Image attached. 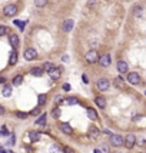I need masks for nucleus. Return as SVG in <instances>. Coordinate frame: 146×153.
I'll return each mask as SVG.
<instances>
[{"mask_svg":"<svg viewBox=\"0 0 146 153\" xmlns=\"http://www.w3.org/2000/svg\"><path fill=\"white\" fill-rule=\"evenodd\" d=\"M65 103H66V105H69V106H73V105H78L79 100L76 97H68L66 100H65Z\"/></svg>","mask_w":146,"mask_h":153,"instance_id":"b1692460","label":"nucleus"},{"mask_svg":"<svg viewBox=\"0 0 146 153\" xmlns=\"http://www.w3.org/2000/svg\"><path fill=\"white\" fill-rule=\"evenodd\" d=\"M86 62L88 63H98L99 62V55H98V52L96 50H89L88 53H86Z\"/></svg>","mask_w":146,"mask_h":153,"instance_id":"7ed1b4c3","label":"nucleus"},{"mask_svg":"<svg viewBox=\"0 0 146 153\" xmlns=\"http://www.w3.org/2000/svg\"><path fill=\"white\" fill-rule=\"evenodd\" d=\"M0 153H6V150H3V149H0Z\"/></svg>","mask_w":146,"mask_h":153,"instance_id":"37998d69","label":"nucleus"},{"mask_svg":"<svg viewBox=\"0 0 146 153\" xmlns=\"http://www.w3.org/2000/svg\"><path fill=\"white\" fill-rule=\"evenodd\" d=\"M46 119H47V116H46V115H40V117L36 120V125H37V126H40V125H45Z\"/></svg>","mask_w":146,"mask_h":153,"instance_id":"a878e982","label":"nucleus"},{"mask_svg":"<svg viewBox=\"0 0 146 153\" xmlns=\"http://www.w3.org/2000/svg\"><path fill=\"white\" fill-rule=\"evenodd\" d=\"M22 83H23V76L22 75H17V76L13 77V85H14V86H20Z\"/></svg>","mask_w":146,"mask_h":153,"instance_id":"4be33fe9","label":"nucleus"},{"mask_svg":"<svg viewBox=\"0 0 146 153\" xmlns=\"http://www.w3.org/2000/svg\"><path fill=\"white\" fill-rule=\"evenodd\" d=\"M16 63H17V52H16V50H13V52H11V55H10V57H9V65L14 66Z\"/></svg>","mask_w":146,"mask_h":153,"instance_id":"aec40b11","label":"nucleus"},{"mask_svg":"<svg viewBox=\"0 0 146 153\" xmlns=\"http://www.w3.org/2000/svg\"><path fill=\"white\" fill-rule=\"evenodd\" d=\"M10 153H11V152H10Z\"/></svg>","mask_w":146,"mask_h":153,"instance_id":"a18cd8bd","label":"nucleus"},{"mask_svg":"<svg viewBox=\"0 0 146 153\" xmlns=\"http://www.w3.org/2000/svg\"><path fill=\"white\" fill-rule=\"evenodd\" d=\"M0 134H1V136H7V134H9V130H7L6 126H1V127H0Z\"/></svg>","mask_w":146,"mask_h":153,"instance_id":"c85d7f7f","label":"nucleus"},{"mask_svg":"<svg viewBox=\"0 0 146 153\" xmlns=\"http://www.w3.org/2000/svg\"><path fill=\"white\" fill-rule=\"evenodd\" d=\"M96 88L99 89L100 92H106V90H109V88H110V83H109L108 79H99L98 83H96Z\"/></svg>","mask_w":146,"mask_h":153,"instance_id":"39448f33","label":"nucleus"},{"mask_svg":"<svg viewBox=\"0 0 146 153\" xmlns=\"http://www.w3.org/2000/svg\"><path fill=\"white\" fill-rule=\"evenodd\" d=\"M73 24H75V22H73L72 19L65 20V22H63V24H62V26H63V27H62V29H63V32H66V33L72 32V29H73Z\"/></svg>","mask_w":146,"mask_h":153,"instance_id":"f8f14e48","label":"nucleus"},{"mask_svg":"<svg viewBox=\"0 0 146 153\" xmlns=\"http://www.w3.org/2000/svg\"><path fill=\"white\" fill-rule=\"evenodd\" d=\"M63 152H65V153H76V150H75L73 147H69V146H66V147L63 149Z\"/></svg>","mask_w":146,"mask_h":153,"instance_id":"473e14b6","label":"nucleus"},{"mask_svg":"<svg viewBox=\"0 0 146 153\" xmlns=\"http://www.w3.org/2000/svg\"><path fill=\"white\" fill-rule=\"evenodd\" d=\"M88 134H89V137L92 139V140H98L100 132H99V129H98L96 126H92V127L89 129V132H88Z\"/></svg>","mask_w":146,"mask_h":153,"instance_id":"9d476101","label":"nucleus"},{"mask_svg":"<svg viewBox=\"0 0 146 153\" xmlns=\"http://www.w3.org/2000/svg\"><path fill=\"white\" fill-rule=\"evenodd\" d=\"M99 63H100L102 67H109L110 63H112L110 55H105V56H102V57H99Z\"/></svg>","mask_w":146,"mask_h":153,"instance_id":"1a4fd4ad","label":"nucleus"},{"mask_svg":"<svg viewBox=\"0 0 146 153\" xmlns=\"http://www.w3.org/2000/svg\"><path fill=\"white\" fill-rule=\"evenodd\" d=\"M62 100H63V97H62V96H56V97H55V102H56V103H60Z\"/></svg>","mask_w":146,"mask_h":153,"instance_id":"4c0bfd02","label":"nucleus"},{"mask_svg":"<svg viewBox=\"0 0 146 153\" xmlns=\"http://www.w3.org/2000/svg\"><path fill=\"white\" fill-rule=\"evenodd\" d=\"M82 77H83V82H85V83H88V77L85 76V75H83V76H82Z\"/></svg>","mask_w":146,"mask_h":153,"instance_id":"a19ab883","label":"nucleus"},{"mask_svg":"<svg viewBox=\"0 0 146 153\" xmlns=\"http://www.w3.org/2000/svg\"><path fill=\"white\" fill-rule=\"evenodd\" d=\"M88 116H89L90 120H96V119H98V113H96V110L92 109V107L88 109Z\"/></svg>","mask_w":146,"mask_h":153,"instance_id":"412c9836","label":"nucleus"},{"mask_svg":"<svg viewBox=\"0 0 146 153\" xmlns=\"http://www.w3.org/2000/svg\"><path fill=\"white\" fill-rule=\"evenodd\" d=\"M95 153H102L100 149H95Z\"/></svg>","mask_w":146,"mask_h":153,"instance_id":"79ce46f5","label":"nucleus"},{"mask_svg":"<svg viewBox=\"0 0 146 153\" xmlns=\"http://www.w3.org/2000/svg\"><path fill=\"white\" fill-rule=\"evenodd\" d=\"M9 42H10V44H11V47H13V49H17V47H19V44H20V39H19V36H17V34H10Z\"/></svg>","mask_w":146,"mask_h":153,"instance_id":"9b49d317","label":"nucleus"},{"mask_svg":"<svg viewBox=\"0 0 146 153\" xmlns=\"http://www.w3.org/2000/svg\"><path fill=\"white\" fill-rule=\"evenodd\" d=\"M127 82H129L130 85L136 86V85H140L142 79H140V76H139L137 73H135V72H130V73L127 75Z\"/></svg>","mask_w":146,"mask_h":153,"instance_id":"20e7f679","label":"nucleus"},{"mask_svg":"<svg viewBox=\"0 0 146 153\" xmlns=\"http://www.w3.org/2000/svg\"><path fill=\"white\" fill-rule=\"evenodd\" d=\"M43 69L42 67H33L32 70H30V73L33 75V76H36V77H40V76H43Z\"/></svg>","mask_w":146,"mask_h":153,"instance_id":"f3484780","label":"nucleus"},{"mask_svg":"<svg viewBox=\"0 0 146 153\" xmlns=\"http://www.w3.org/2000/svg\"><path fill=\"white\" fill-rule=\"evenodd\" d=\"M115 153H122V152H115Z\"/></svg>","mask_w":146,"mask_h":153,"instance_id":"c03bdc74","label":"nucleus"},{"mask_svg":"<svg viewBox=\"0 0 146 153\" xmlns=\"http://www.w3.org/2000/svg\"><path fill=\"white\" fill-rule=\"evenodd\" d=\"M29 136H30V142H33V143L40 140V133H39V132H30Z\"/></svg>","mask_w":146,"mask_h":153,"instance_id":"a211bd4d","label":"nucleus"},{"mask_svg":"<svg viewBox=\"0 0 146 153\" xmlns=\"http://www.w3.org/2000/svg\"><path fill=\"white\" fill-rule=\"evenodd\" d=\"M115 86H116L118 89H120V90H123V89L126 88V85H125V80L120 76L115 77Z\"/></svg>","mask_w":146,"mask_h":153,"instance_id":"2eb2a0df","label":"nucleus"},{"mask_svg":"<svg viewBox=\"0 0 146 153\" xmlns=\"http://www.w3.org/2000/svg\"><path fill=\"white\" fill-rule=\"evenodd\" d=\"M4 112H6V110H4V106L0 105V115H4Z\"/></svg>","mask_w":146,"mask_h":153,"instance_id":"58836bf2","label":"nucleus"},{"mask_svg":"<svg viewBox=\"0 0 146 153\" xmlns=\"http://www.w3.org/2000/svg\"><path fill=\"white\" fill-rule=\"evenodd\" d=\"M110 143H112V146H115V147H120V146L125 144V139L120 134H112L110 136Z\"/></svg>","mask_w":146,"mask_h":153,"instance_id":"f03ea898","label":"nucleus"},{"mask_svg":"<svg viewBox=\"0 0 146 153\" xmlns=\"http://www.w3.org/2000/svg\"><path fill=\"white\" fill-rule=\"evenodd\" d=\"M11 93H13V89H11V86H9V85H6V86L3 88V90H1V95H3L4 97H10Z\"/></svg>","mask_w":146,"mask_h":153,"instance_id":"dca6fc26","label":"nucleus"},{"mask_svg":"<svg viewBox=\"0 0 146 153\" xmlns=\"http://www.w3.org/2000/svg\"><path fill=\"white\" fill-rule=\"evenodd\" d=\"M46 102H47V96H46V95H39V97H37V103H39V106H43Z\"/></svg>","mask_w":146,"mask_h":153,"instance_id":"5701e85b","label":"nucleus"},{"mask_svg":"<svg viewBox=\"0 0 146 153\" xmlns=\"http://www.w3.org/2000/svg\"><path fill=\"white\" fill-rule=\"evenodd\" d=\"M39 113H40V107H36V109H33L32 110V112H30V115H39Z\"/></svg>","mask_w":146,"mask_h":153,"instance_id":"c9c22d12","label":"nucleus"},{"mask_svg":"<svg viewBox=\"0 0 146 153\" xmlns=\"http://www.w3.org/2000/svg\"><path fill=\"white\" fill-rule=\"evenodd\" d=\"M52 67H53V65L47 62V63H45V65H43V70H45V72H49V70H50Z\"/></svg>","mask_w":146,"mask_h":153,"instance_id":"c756f323","label":"nucleus"},{"mask_svg":"<svg viewBox=\"0 0 146 153\" xmlns=\"http://www.w3.org/2000/svg\"><path fill=\"white\" fill-rule=\"evenodd\" d=\"M95 103H96L100 109H105V107H106V100H105V97H102V96L95 99Z\"/></svg>","mask_w":146,"mask_h":153,"instance_id":"6ab92c4d","label":"nucleus"},{"mask_svg":"<svg viewBox=\"0 0 146 153\" xmlns=\"http://www.w3.org/2000/svg\"><path fill=\"white\" fill-rule=\"evenodd\" d=\"M140 13H142V9H140V7H136V9H135V16H136V17H139V16H140Z\"/></svg>","mask_w":146,"mask_h":153,"instance_id":"f704fd0d","label":"nucleus"},{"mask_svg":"<svg viewBox=\"0 0 146 153\" xmlns=\"http://www.w3.org/2000/svg\"><path fill=\"white\" fill-rule=\"evenodd\" d=\"M24 59L27 60V62H32V60H34L36 57H37V52L34 50L33 47H29V49H26L24 50Z\"/></svg>","mask_w":146,"mask_h":153,"instance_id":"423d86ee","label":"nucleus"},{"mask_svg":"<svg viewBox=\"0 0 146 153\" xmlns=\"http://www.w3.org/2000/svg\"><path fill=\"white\" fill-rule=\"evenodd\" d=\"M14 24H17L20 30H24V27H26V23H24V22H20V20H14Z\"/></svg>","mask_w":146,"mask_h":153,"instance_id":"cd10ccee","label":"nucleus"},{"mask_svg":"<svg viewBox=\"0 0 146 153\" xmlns=\"http://www.w3.org/2000/svg\"><path fill=\"white\" fill-rule=\"evenodd\" d=\"M60 115H62V110L59 109V107H56V109L52 110V116L55 117V119H57V117H60Z\"/></svg>","mask_w":146,"mask_h":153,"instance_id":"bb28decb","label":"nucleus"},{"mask_svg":"<svg viewBox=\"0 0 146 153\" xmlns=\"http://www.w3.org/2000/svg\"><path fill=\"white\" fill-rule=\"evenodd\" d=\"M70 85H68V83H66V85H63V90H65V92H69V90H70Z\"/></svg>","mask_w":146,"mask_h":153,"instance_id":"e433bc0d","label":"nucleus"},{"mask_svg":"<svg viewBox=\"0 0 146 153\" xmlns=\"http://www.w3.org/2000/svg\"><path fill=\"white\" fill-rule=\"evenodd\" d=\"M16 116H17L19 119H26V117H27V113H23V112H17V113H16Z\"/></svg>","mask_w":146,"mask_h":153,"instance_id":"7c9ffc66","label":"nucleus"},{"mask_svg":"<svg viewBox=\"0 0 146 153\" xmlns=\"http://www.w3.org/2000/svg\"><path fill=\"white\" fill-rule=\"evenodd\" d=\"M135 143H136V137H135V134H127L126 137H125V146H126V149H132L133 146H135Z\"/></svg>","mask_w":146,"mask_h":153,"instance_id":"0eeeda50","label":"nucleus"},{"mask_svg":"<svg viewBox=\"0 0 146 153\" xmlns=\"http://www.w3.org/2000/svg\"><path fill=\"white\" fill-rule=\"evenodd\" d=\"M100 150H102V153H109V147H108V144H102Z\"/></svg>","mask_w":146,"mask_h":153,"instance_id":"72a5a7b5","label":"nucleus"},{"mask_svg":"<svg viewBox=\"0 0 146 153\" xmlns=\"http://www.w3.org/2000/svg\"><path fill=\"white\" fill-rule=\"evenodd\" d=\"M139 144H140V146H145V144H146V140H145V139H142V140L139 142Z\"/></svg>","mask_w":146,"mask_h":153,"instance_id":"ea45409f","label":"nucleus"},{"mask_svg":"<svg viewBox=\"0 0 146 153\" xmlns=\"http://www.w3.org/2000/svg\"><path fill=\"white\" fill-rule=\"evenodd\" d=\"M47 75L50 76V79H52V80H57V79L60 77V75H62V72H60V69H57V67H55V66H53V67H52V69L47 72Z\"/></svg>","mask_w":146,"mask_h":153,"instance_id":"6e6552de","label":"nucleus"},{"mask_svg":"<svg viewBox=\"0 0 146 153\" xmlns=\"http://www.w3.org/2000/svg\"><path fill=\"white\" fill-rule=\"evenodd\" d=\"M6 33H7V27L3 26V24H0V36H3V34H6Z\"/></svg>","mask_w":146,"mask_h":153,"instance_id":"2f4dec72","label":"nucleus"},{"mask_svg":"<svg viewBox=\"0 0 146 153\" xmlns=\"http://www.w3.org/2000/svg\"><path fill=\"white\" fill-rule=\"evenodd\" d=\"M59 129H60L62 133H65V134H70V133L73 132L72 126H70L69 123H60V125H59Z\"/></svg>","mask_w":146,"mask_h":153,"instance_id":"ddd939ff","label":"nucleus"},{"mask_svg":"<svg viewBox=\"0 0 146 153\" xmlns=\"http://www.w3.org/2000/svg\"><path fill=\"white\" fill-rule=\"evenodd\" d=\"M46 4H47V0H34V6H36V7H39V9L45 7Z\"/></svg>","mask_w":146,"mask_h":153,"instance_id":"393cba45","label":"nucleus"},{"mask_svg":"<svg viewBox=\"0 0 146 153\" xmlns=\"http://www.w3.org/2000/svg\"><path fill=\"white\" fill-rule=\"evenodd\" d=\"M118 70H119L120 73H126V72L129 70L127 63H126L125 60H119V62H118Z\"/></svg>","mask_w":146,"mask_h":153,"instance_id":"4468645a","label":"nucleus"},{"mask_svg":"<svg viewBox=\"0 0 146 153\" xmlns=\"http://www.w3.org/2000/svg\"><path fill=\"white\" fill-rule=\"evenodd\" d=\"M3 13H4V16H7V17H13V16L17 14V6H16L14 3H10V4L4 6Z\"/></svg>","mask_w":146,"mask_h":153,"instance_id":"f257e3e1","label":"nucleus"}]
</instances>
